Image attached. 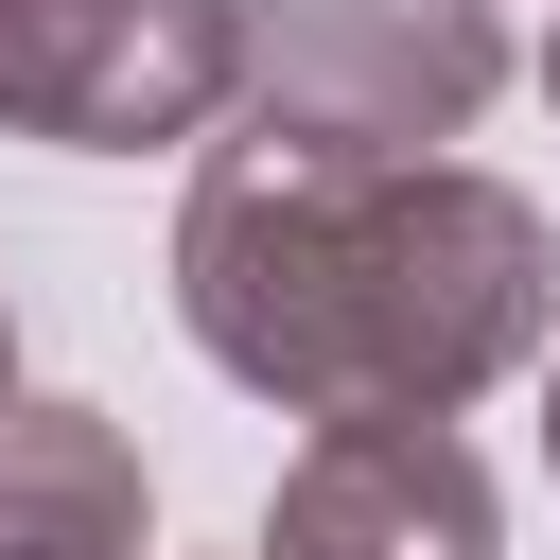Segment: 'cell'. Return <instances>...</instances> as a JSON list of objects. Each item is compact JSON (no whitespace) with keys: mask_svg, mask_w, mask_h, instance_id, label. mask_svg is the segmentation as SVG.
I'll use <instances>...</instances> for the list:
<instances>
[{"mask_svg":"<svg viewBox=\"0 0 560 560\" xmlns=\"http://www.w3.org/2000/svg\"><path fill=\"white\" fill-rule=\"evenodd\" d=\"M175 315L280 420H455L542 350L560 245L508 175L280 158V140L228 122L192 210H175Z\"/></svg>","mask_w":560,"mask_h":560,"instance_id":"6da1fadb","label":"cell"},{"mask_svg":"<svg viewBox=\"0 0 560 560\" xmlns=\"http://www.w3.org/2000/svg\"><path fill=\"white\" fill-rule=\"evenodd\" d=\"M508 88L490 0H245V88L228 122L280 158H438Z\"/></svg>","mask_w":560,"mask_h":560,"instance_id":"7a4b0ae2","label":"cell"},{"mask_svg":"<svg viewBox=\"0 0 560 560\" xmlns=\"http://www.w3.org/2000/svg\"><path fill=\"white\" fill-rule=\"evenodd\" d=\"M245 88V0H0V140L140 158L210 140Z\"/></svg>","mask_w":560,"mask_h":560,"instance_id":"3957f363","label":"cell"},{"mask_svg":"<svg viewBox=\"0 0 560 560\" xmlns=\"http://www.w3.org/2000/svg\"><path fill=\"white\" fill-rule=\"evenodd\" d=\"M0 560H158V490L105 402H0Z\"/></svg>","mask_w":560,"mask_h":560,"instance_id":"277c9868","label":"cell"},{"mask_svg":"<svg viewBox=\"0 0 560 560\" xmlns=\"http://www.w3.org/2000/svg\"><path fill=\"white\" fill-rule=\"evenodd\" d=\"M245 560H332V542H298V525H262V542H245Z\"/></svg>","mask_w":560,"mask_h":560,"instance_id":"5b68a950","label":"cell"},{"mask_svg":"<svg viewBox=\"0 0 560 560\" xmlns=\"http://www.w3.org/2000/svg\"><path fill=\"white\" fill-rule=\"evenodd\" d=\"M542 472H560V368H542Z\"/></svg>","mask_w":560,"mask_h":560,"instance_id":"8992f818","label":"cell"},{"mask_svg":"<svg viewBox=\"0 0 560 560\" xmlns=\"http://www.w3.org/2000/svg\"><path fill=\"white\" fill-rule=\"evenodd\" d=\"M0 402H18V315H0Z\"/></svg>","mask_w":560,"mask_h":560,"instance_id":"52a82bcc","label":"cell"},{"mask_svg":"<svg viewBox=\"0 0 560 560\" xmlns=\"http://www.w3.org/2000/svg\"><path fill=\"white\" fill-rule=\"evenodd\" d=\"M542 88H560V52H542Z\"/></svg>","mask_w":560,"mask_h":560,"instance_id":"ba28073f","label":"cell"}]
</instances>
